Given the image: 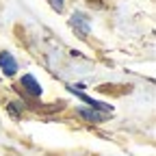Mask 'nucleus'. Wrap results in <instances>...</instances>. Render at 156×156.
I'll return each instance as SVG.
<instances>
[{"label":"nucleus","instance_id":"nucleus-1","mask_svg":"<svg viewBox=\"0 0 156 156\" xmlns=\"http://www.w3.org/2000/svg\"><path fill=\"white\" fill-rule=\"evenodd\" d=\"M72 93H78V98L85 102V104H89V106H93V111H102V113H106V115H111L113 113V106H108V104H104V102H98V100H93V98H89V95H85L80 89V85H76V87H67Z\"/></svg>","mask_w":156,"mask_h":156},{"label":"nucleus","instance_id":"nucleus-2","mask_svg":"<svg viewBox=\"0 0 156 156\" xmlns=\"http://www.w3.org/2000/svg\"><path fill=\"white\" fill-rule=\"evenodd\" d=\"M69 26L78 33V35H80L83 39H87L89 37V17L85 15V13H80V11H76L74 15H72V20H69Z\"/></svg>","mask_w":156,"mask_h":156},{"label":"nucleus","instance_id":"nucleus-3","mask_svg":"<svg viewBox=\"0 0 156 156\" xmlns=\"http://www.w3.org/2000/svg\"><path fill=\"white\" fill-rule=\"evenodd\" d=\"M0 69H2L7 76H13L17 72V63L11 52H0Z\"/></svg>","mask_w":156,"mask_h":156},{"label":"nucleus","instance_id":"nucleus-4","mask_svg":"<svg viewBox=\"0 0 156 156\" xmlns=\"http://www.w3.org/2000/svg\"><path fill=\"white\" fill-rule=\"evenodd\" d=\"M22 87H24L30 95H41V85H39V83L35 80V76H30V74H26V76L22 78Z\"/></svg>","mask_w":156,"mask_h":156},{"label":"nucleus","instance_id":"nucleus-5","mask_svg":"<svg viewBox=\"0 0 156 156\" xmlns=\"http://www.w3.org/2000/svg\"><path fill=\"white\" fill-rule=\"evenodd\" d=\"M80 115L85 117V119H89V122H104L106 119V113H98V111H89V108H80Z\"/></svg>","mask_w":156,"mask_h":156},{"label":"nucleus","instance_id":"nucleus-6","mask_svg":"<svg viewBox=\"0 0 156 156\" xmlns=\"http://www.w3.org/2000/svg\"><path fill=\"white\" fill-rule=\"evenodd\" d=\"M54 11H63V0H48Z\"/></svg>","mask_w":156,"mask_h":156},{"label":"nucleus","instance_id":"nucleus-7","mask_svg":"<svg viewBox=\"0 0 156 156\" xmlns=\"http://www.w3.org/2000/svg\"><path fill=\"white\" fill-rule=\"evenodd\" d=\"M9 111H11V115H13V117H17V111H15V104H9Z\"/></svg>","mask_w":156,"mask_h":156}]
</instances>
